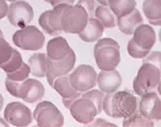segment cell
<instances>
[{"label":"cell","mask_w":161,"mask_h":127,"mask_svg":"<svg viewBox=\"0 0 161 127\" xmlns=\"http://www.w3.org/2000/svg\"><path fill=\"white\" fill-rule=\"evenodd\" d=\"M119 44L112 38H100L94 46V57L100 70L116 69L120 62Z\"/></svg>","instance_id":"cell-1"},{"label":"cell","mask_w":161,"mask_h":127,"mask_svg":"<svg viewBox=\"0 0 161 127\" xmlns=\"http://www.w3.org/2000/svg\"><path fill=\"white\" fill-rule=\"evenodd\" d=\"M160 79L161 72L160 67L150 64V63H143L140 67L137 75L134 78L133 88L134 92L138 96L141 97L147 92L155 91L157 88V93H160Z\"/></svg>","instance_id":"cell-2"},{"label":"cell","mask_w":161,"mask_h":127,"mask_svg":"<svg viewBox=\"0 0 161 127\" xmlns=\"http://www.w3.org/2000/svg\"><path fill=\"white\" fill-rule=\"evenodd\" d=\"M33 119L40 127H60L64 124V117L60 110L49 101L38 102Z\"/></svg>","instance_id":"cell-3"},{"label":"cell","mask_w":161,"mask_h":127,"mask_svg":"<svg viewBox=\"0 0 161 127\" xmlns=\"http://www.w3.org/2000/svg\"><path fill=\"white\" fill-rule=\"evenodd\" d=\"M15 46L26 51H38L43 48L45 36L35 25H26L18 29L12 36Z\"/></svg>","instance_id":"cell-4"},{"label":"cell","mask_w":161,"mask_h":127,"mask_svg":"<svg viewBox=\"0 0 161 127\" xmlns=\"http://www.w3.org/2000/svg\"><path fill=\"white\" fill-rule=\"evenodd\" d=\"M88 13L84 8L75 5H66L61 15L62 32L69 34H79L84 29L88 22Z\"/></svg>","instance_id":"cell-5"},{"label":"cell","mask_w":161,"mask_h":127,"mask_svg":"<svg viewBox=\"0 0 161 127\" xmlns=\"http://www.w3.org/2000/svg\"><path fill=\"white\" fill-rule=\"evenodd\" d=\"M138 99L128 91L114 92L111 98V118H128L138 110Z\"/></svg>","instance_id":"cell-6"},{"label":"cell","mask_w":161,"mask_h":127,"mask_svg":"<svg viewBox=\"0 0 161 127\" xmlns=\"http://www.w3.org/2000/svg\"><path fill=\"white\" fill-rule=\"evenodd\" d=\"M97 73L94 67L89 64L79 65L69 73L70 84L75 91L85 93L97 86Z\"/></svg>","instance_id":"cell-7"},{"label":"cell","mask_w":161,"mask_h":127,"mask_svg":"<svg viewBox=\"0 0 161 127\" xmlns=\"http://www.w3.org/2000/svg\"><path fill=\"white\" fill-rule=\"evenodd\" d=\"M34 9L25 0H16L8 5L7 19L15 28L22 29L30 24L34 19Z\"/></svg>","instance_id":"cell-8"},{"label":"cell","mask_w":161,"mask_h":127,"mask_svg":"<svg viewBox=\"0 0 161 127\" xmlns=\"http://www.w3.org/2000/svg\"><path fill=\"white\" fill-rule=\"evenodd\" d=\"M75 61H77V55L74 50H71L65 58L60 59V60H52V59L47 58L45 76L50 87H52L54 80L57 77L70 73V71L75 67Z\"/></svg>","instance_id":"cell-9"},{"label":"cell","mask_w":161,"mask_h":127,"mask_svg":"<svg viewBox=\"0 0 161 127\" xmlns=\"http://www.w3.org/2000/svg\"><path fill=\"white\" fill-rule=\"evenodd\" d=\"M4 119L10 125L25 127L32 123L33 113L24 103L11 102L4 110Z\"/></svg>","instance_id":"cell-10"},{"label":"cell","mask_w":161,"mask_h":127,"mask_svg":"<svg viewBox=\"0 0 161 127\" xmlns=\"http://www.w3.org/2000/svg\"><path fill=\"white\" fill-rule=\"evenodd\" d=\"M137 111L142 116L152 121H160L161 119V101L157 92H147L141 96L138 101Z\"/></svg>","instance_id":"cell-11"},{"label":"cell","mask_w":161,"mask_h":127,"mask_svg":"<svg viewBox=\"0 0 161 127\" xmlns=\"http://www.w3.org/2000/svg\"><path fill=\"white\" fill-rule=\"evenodd\" d=\"M70 115L80 124H88L98 115L94 103L88 98L80 96L69 106Z\"/></svg>","instance_id":"cell-12"},{"label":"cell","mask_w":161,"mask_h":127,"mask_svg":"<svg viewBox=\"0 0 161 127\" xmlns=\"http://www.w3.org/2000/svg\"><path fill=\"white\" fill-rule=\"evenodd\" d=\"M67 4H59L52 10H46L40 15L39 24L43 31L51 36H58L62 33L61 15Z\"/></svg>","instance_id":"cell-13"},{"label":"cell","mask_w":161,"mask_h":127,"mask_svg":"<svg viewBox=\"0 0 161 127\" xmlns=\"http://www.w3.org/2000/svg\"><path fill=\"white\" fill-rule=\"evenodd\" d=\"M45 96V87L36 78H27L20 82L18 92V98L29 104L40 102Z\"/></svg>","instance_id":"cell-14"},{"label":"cell","mask_w":161,"mask_h":127,"mask_svg":"<svg viewBox=\"0 0 161 127\" xmlns=\"http://www.w3.org/2000/svg\"><path fill=\"white\" fill-rule=\"evenodd\" d=\"M97 86L104 94L116 92L122 83V77L116 69L101 70L97 74Z\"/></svg>","instance_id":"cell-15"},{"label":"cell","mask_w":161,"mask_h":127,"mask_svg":"<svg viewBox=\"0 0 161 127\" xmlns=\"http://www.w3.org/2000/svg\"><path fill=\"white\" fill-rule=\"evenodd\" d=\"M132 39L139 47L151 51L156 43V33L151 25L142 24L134 31Z\"/></svg>","instance_id":"cell-16"},{"label":"cell","mask_w":161,"mask_h":127,"mask_svg":"<svg viewBox=\"0 0 161 127\" xmlns=\"http://www.w3.org/2000/svg\"><path fill=\"white\" fill-rule=\"evenodd\" d=\"M71 50L73 49L70 48L69 42L64 38L56 36L47 43V47H46L47 54L46 55H47V58L52 59V60H60V59L65 58Z\"/></svg>","instance_id":"cell-17"},{"label":"cell","mask_w":161,"mask_h":127,"mask_svg":"<svg viewBox=\"0 0 161 127\" xmlns=\"http://www.w3.org/2000/svg\"><path fill=\"white\" fill-rule=\"evenodd\" d=\"M144 20H143L142 14L140 13V11L137 8H135V9L128 15L117 18L116 25L122 34L128 35V36H132L135 29H137L140 24H142Z\"/></svg>","instance_id":"cell-18"},{"label":"cell","mask_w":161,"mask_h":127,"mask_svg":"<svg viewBox=\"0 0 161 127\" xmlns=\"http://www.w3.org/2000/svg\"><path fill=\"white\" fill-rule=\"evenodd\" d=\"M103 33L104 27L102 24L95 18H89L84 29L78 35L82 41L86 43H93V42L98 41L102 37Z\"/></svg>","instance_id":"cell-19"},{"label":"cell","mask_w":161,"mask_h":127,"mask_svg":"<svg viewBox=\"0 0 161 127\" xmlns=\"http://www.w3.org/2000/svg\"><path fill=\"white\" fill-rule=\"evenodd\" d=\"M69 74L60 76V77H57L54 80V82L51 87L58 93V95H60L62 99L78 98V97L82 95V93L75 91L73 87V86L70 84Z\"/></svg>","instance_id":"cell-20"},{"label":"cell","mask_w":161,"mask_h":127,"mask_svg":"<svg viewBox=\"0 0 161 127\" xmlns=\"http://www.w3.org/2000/svg\"><path fill=\"white\" fill-rule=\"evenodd\" d=\"M27 64L30 67V72L34 77H44L47 67V55L44 53H35L28 59Z\"/></svg>","instance_id":"cell-21"},{"label":"cell","mask_w":161,"mask_h":127,"mask_svg":"<svg viewBox=\"0 0 161 127\" xmlns=\"http://www.w3.org/2000/svg\"><path fill=\"white\" fill-rule=\"evenodd\" d=\"M143 12L151 24L157 27L161 24V0H145Z\"/></svg>","instance_id":"cell-22"},{"label":"cell","mask_w":161,"mask_h":127,"mask_svg":"<svg viewBox=\"0 0 161 127\" xmlns=\"http://www.w3.org/2000/svg\"><path fill=\"white\" fill-rule=\"evenodd\" d=\"M137 5L136 0H108V6L116 18L128 15Z\"/></svg>","instance_id":"cell-23"},{"label":"cell","mask_w":161,"mask_h":127,"mask_svg":"<svg viewBox=\"0 0 161 127\" xmlns=\"http://www.w3.org/2000/svg\"><path fill=\"white\" fill-rule=\"evenodd\" d=\"M94 18L102 24L104 28H114L116 25L115 15L109 8L108 5H99L95 8Z\"/></svg>","instance_id":"cell-24"},{"label":"cell","mask_w":161,"mask_h":127,"mask_svg":"<svg viewBox=\"0 0 161 127\" xmlns=\"http://www.w3.org/2000/svg\"><path fill=\"white\" fill-rule=\"evenodd\" d=\"M122 126L125 127H153L154 121L149 120L142 116L138 111H136L133 115L125 118L122 121Z\"/></svg>","instance_id":"cell-25"},{"label":"cell","mask_w":161,"mask_h":127,"mask_svg":"<svg viewBox=\"0 0 161 127\" xmlns=\"http://www.w3.org/2000/svg\"><path fill=\"white\" fill-rule=\"evenodd\" d=\"M23 57L20 53L16 49H14L11 54V57L8 59L7 61L0 63V68L3 71H5L6 73H9L14 71L16 69H19L20 65L23 64Z\"/></svg>","instance_id":"cell-26"},{"label":"cell","mask_w":161,"mask_h":127,"mask_svg":"<svg viewBox=\"0 0 161 127\" xmlns=\"http://www.w3.org/2000/svg\"><path fill=\"white\" fill-rule=\"evenodd\" d=\"M104 93H102L100 90H94V88H91L85 93H82V97L85 98H88L89 100H91L93 103H94L96 110H97V114L102 113V103H103V99H104Z\"/></svg>","instance_id":"cell-27"},{"label":"cell","mask_w":161,"mask_h":127,"mask_svg":"<svg viewBox=\"0 0 161 127\" xmlns=\"http://www.w3.org/2000/svg\"><path fill=\"white\" fill-rule=\"evenodd\" d=\"M30 67L26 62H23V64L20 65L19 69L9 73H6V78H9L11 80H15V82H24L25 79H27L30 75Z\"/></svg>","instance_id":"cell-28"},{"label":"cell","mask_w":161,"mask_h":127,"mask_svg":"<svg viewBox=\"0 0 161 127\" xmlns=\"http://www.w3.org/2000/svg\"><path fill=\"white\" fill-rule=\"evenodd\" d=\"M149 50H144L141 47L135 43V41L133 39H130L128 43V53L130 57H133L135 59H143L144 57L147 56V54L149 53Z\"/></svg>","instance_id":"cell-29"},{"label":"cell","mask_w":161,"mask_h":127,"mask_svg":"<svg viewBox=\"0 0 161 127\" xmlns=\"http://www.w3.org/2000/svg\"><path fill=\"white\" fill-rule=\"evenodd\" d=\"M14 48L11 47L10 44L4 39L0 37V63L7 61L11 57Z\"/></svg>","instance_id":"cell-30"},{"label":"cell","mask_w":161,"mask_h":127,"mask_svg":"<svg viewBox=\"0 0 161 127\" xmlns=\"http://www.w3.org/2000/svg\"><path fill=\"white\" fill-rule=\"evenodd\" d=\"M78 4L86 10L89 18H94V12H95V8H96L95 7L96 0H79Z\"/></svg>","instance_id":"cell-31"},{"label":"cell","mask_w":161,"mask_h":127,"mask_svg":"<svg viewBox=\"0 0 161 127\" xmlns=\"http://www.w3.org/2000/svg\"><path fill=\"white\" fill-rule=\"evenodd\" d=\"M143 63H150V64L156 65L157 67H160L161 63V55L160 51H153L147 54L146 57L143 58Z\"/></svg>","instance_id":"cell-32"},{"label":"cell","mask_w":161,"mask_h":127,"mask_svg":"<svg viewBox=\"0 0 161 127\" xmlns=\"http://www.w3.org/2000/svg\"><path fill=\"white\" fill-rule=\"evenodd\" d=\"M19 84H20V82H15V80H11L9 78L5 79L6 91L9 93L12 97H14V98H18V92H19Z\"/></svg>","instance_id":"cell-33"},{"label":"cell","mask_w":161,"mask_h":127,"mask_svg":"<svg viewBox=\"0 0 161 127\" xmlns=\"http://www.w3.org/2000/svg\"><path fill=\"white\" fill-rule=\"evenodd\" d=\"M87 126H98V127H105V126H109V127H116L115 124L111 123V122H108L105 119H102V118H94L90 123L86 124Z\"/></svg>","instance_id":"cell-34"},{"label":"cell","mask_w":161,"mask_h":127,"mask_svg":"<svg viewBox=\"0 0 161 127\" xmlns=\"http://www.w3.org/2000/svg\"><path fill=\"white\" fill-rule=\"evenodd\" d=\"M8 10V4L6 0H0V19L5 18Z\"/></svg>","instance_id":"cell-35"},{"label":"cell","mask_w":161,"mask_h":127,"mask_svg":"<svg viewBox=\"0 0 161 127\" xmlns=\"http://www.w3.org/2000/svg\"><path fill=\"white\" fill-rule=\"evenodd\" d=\"M48 2L54 7L59 4H67V5H73L75 3V0H48Z\"/></svg>","instance_id":"cell-36"},{"label":"cell","mask_w":161,"mask_h":127,"mask_svg":"<svg viewBox=\"0 0 161 127\" xmlns=\"http://www.w3.org/2000/svg\"><path fill=\"white\" fill-rule=\"evenodd\" d=\"M8 126H9V124L5 121V119L0 117V127H8Z\"/></svg>","instance_id":"cell-37"},{"label":"cell","mask_w":161,"mask_h":127,"mask_svg":"<svg viewBox=\"0 0 161 127\" xmlns=\"http://www.w3.org/2000/svg\"><path fill=\"white\" fill-rule=\"evenodd\" d=\"M100 5H108V0H96Z\"/></svg>","instance_id":"cell-38"},{"label":"cell","mask_w":161,"mask_h":127,"mask_svg":"<svg viewBox=\"0 0 161 127\" xmlns=\"http://www.w3.org/2000/svg\"><path fill=\"white\" fill-rule=\"evenodd\" d=\"M3 104H4V98H3V96L0 94V111H1L3 108Z\"/></svg>","instance_id":"cell-39"},{"label":"cell","mask_w":161,"mask_h":127,"mask_svg":"<svg viewBox=\"0 0 161 127\" xmlns=\"http://www.w3.org/2000/svg\"><path fill=\"white\" fill-rule=\"evenodd\" d=\"M0 37H2V38H4V35H3V32L0 29Z\"/></svg>","instance_id":"cell-40"},{"label":"cell","mask_w":161,"mask_h":127,"mask_svg":"<svg viewBox=\"0 0 161 127\" xmlns=\"http://www.w3.org/2000/svg\"><path fill=\"white\" fill-rule=\"evenodd\" d=\"M6 1H8V2H14V1H16V0H6Z\"/></svg>","instance_id":"cell-41"},{"label":"cell","mask_w":161,"mask_h":127,"mask_svg":"<svg viewBox=\"0 0 161 127\" xmlns=\"http://www.w3.org/2000/svg\"><path fill=\"white\" fill-rule=\"evenodd\" d=\"M45 1H47V2H48V0H45Z\"/></svg>","instance_id":"cell-42"}]
</instances>
